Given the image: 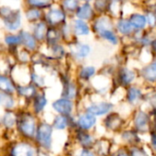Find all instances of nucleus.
Returning a JSON list of instances; mask_svg holds the SVG:
<instances>
[{
  "label": "nucleus",
  "instance_id": "13",
  "mask_svg": "<svg viewBox=\"0 0 156 156\" xmlns=\"http://www.w3.org/2000/svg\"><path fill=\"white\" fill-rule=\"evenodd\" d=\"M141 75L148 82H156V60L142 69Z\"/></svg>",
  "mask_w": 156,
  "mask_h": 156
},
{
  "label": "nucleus",
  "instance_id": "35",
  "mask_svg": "<svg viewBox=\"0 0 156 156\" xmlns=\"http://www.w3.org/2000/svg\"><path fill=\"white\" fill-rule=\"evenodd\" d=\"M129 155L130 156H149L143 148H140L136 146L131 147V149L129 150Z\"/></svg>",
  "mask_w": 156,
  "mask_h": 156
},
{
  "label": "nucleus",
  "instance_id": "20",
  "mask_svg": "<svg viewBox=\"0 0 156 156\" xmlns=\"http://www.w3.org/2000/svg\"><path fill=\"white\" fill-rule=\"evenodd\" d=\"M69 124V118L67 116H63V115H58L57 117H55L53 123H52V127L56 129H64Z\"/></svg>",
  "mask_w": 156,
  "mask_h": 156
},
{
  "label": "nucleus",
  "instance_id": "42",
  "mask_svg": "<svg viewBox=\"0 0 156 156\" xmlns=\"http://www.w3.org/2000/svg\"><path fill=\"white\" fill-rule=\"evenodd\" d=\"M112 156H130V155H129V152H127L125 150L120 149L115 154H113Z\"/></svg>",
  "mask_w": 156,
  "mask_h": 156
},
{
  "label": "nucleus",
  "instance_id": "12",
  "mask_svg": "<svg viewBox=\"0 0 156 156\" xmlns=\"http://www.w3.org/2000/svg\"><path fill=\"white\" fill-rule=\"evenodd\" d=\"M0 91L6 94H13L15 91H17V87L9 77L0 74Z\"/></svg>",
  "mask_w": 156,
  "mask_h": 156
},
{
  "label": "nucleus",
  "instance_id": "32",
  "mask_svg": "<svg viewBox=\"0 0 156 156\" xmlns=\"http://www.w3.org/2000/svg\"><path fill=\"white\" fill-rule=\"evenodd\" d=\"M100 35H101L102 38H104L107 41H108L112 44H117L118 43V38H117V36L111 30H105V31L101 32Z\"/></svg>",
  "mask_w": 156,
  "mask_h": 156
},
{
  "label": "nucleus",
  "instance_id": "36",
  "mask_svg": "<svg viewBox=\"0 0 156 156\" xmlns=\"http://www.w3.org/2000/svg\"><path fill=\"white\" fill-rule=\"evenodd\" d=\"M6 43L9 44V46H15L18 45L21 42V38L20 36H15V35H9L5 39Z\"/></svg>",
  "mask_w": 156,
  "mask_h": 156
},
{
  "label": "nucleus",
  "instance_id": "40",
  "mask_svg": "<svg viewBox=\"0 0 156 156\" xmlns=\"http://www.w3.org/2000/svg\"><path fill=\"white\" fill-rule=\"evenodd\" d=\"M52 50H53V53H54V55H55V56H57V57H61V56L63 54V50H62V47H60V46L54 45V46H53V48H52Z\"/></svg>",
  "mask_w": 156,
  "mask_h": 156
},
{
  "label": "nucleus",
  "instance_id": "38",
  "mask_svg": "<svg viewBox=\"0 0 156 156\" xmlns=\"http://www.w3.org/2000/svg\"><path fill=\"white\" fill-rule=\"evenodd\" d=\"M26 17L28 18L29 20H36L41 17V13L37 9H30L27 12Z\"/></svg>",
  "mask_w": 156,
  "mask_h": 156
},
{
  "label": "nucleus",
  "instance_id": "14",
  "mask_svg": "<svg viewBox=\"0 0 156 156\" xmlns=\"http://www.w3.org/2000/svg\"><path fill=\"white\" fill-rule=\"evenodd\" d=\"M64 18H65V16H64L63 12L60 9H51L47 15L48 21L52 25L61 23L62 21L64 20Z\"/></svg>",
  "mask_w": 156,
  "mask_h": 156
},
{
  "label": "nucleus",
  "instance_id": "29",
  "mask_svg": "<svg viewBox=\"0 0 156 156\" xmlns=\"http://www.w3.org/2000/svg\"><path fill=\"white\" fill-rule=\"evenodd\" d=\"M111 27V24L108 19H100L97 23H96V30L99 32V34L105 30H110L109 28Z\"/></svg>",
  "mask_w": 156,
  "mask_h": 156
},
{
  "label": "nucleus",
  "instance_id": "23",
  "mask_svg": "<svg viewBox=\"0 0 156 156\" xmlns=\"http://www.w3.org/2000/svg\"><path fill=\"white\" fill-rule=\"evenodd\" d=\"M74 31L77 35H87L89 33V29L82 20H78L74 22Z\"/></svg>",
  "mask_w": 156,
  "mask_h": 156
},
{
  "label": "nucleus",
  "instance_id": "22",
  "mask_svg": "<svg viewBox=\"0 0 156 156\" xmlns=\"http://www.w3.org/2000/svg\"><path fill=\"white\" fill-rule=\"evenodd\" d=\"M110 144L107 140H102L96 143V151L100 156H108L109 153Z\"/></svg>",
  "mask_w": 156,
  "mask_h": 156
},
{
  "label": "nucleus",
  "instance_id": "28",
  "mask_svg": "<svg viewBox=\"0 0 156 156\" xmlns=\"http://www.w3.org/2000/svg\"><path fill=\"white\" fill-rule=\"evenodd\" d=\"M90 52V47L87 44H80L76 46L74 54L78 59H83L86 58Z\"/></svg>",
  "mask_w": 156,
  "mask_h": 156
},
{
  "label": "nucleus",
  "instance_id": "30",
  "mask_svg": "<svg viewBox=\"0 0 156 156\" xmlns=\"http://www.w3.org/2000/svg\"><path fill=\"white\" fill-rule=\"evenodd\" d=\"M118 30L122 34H129L132 31L133 26L131 25L130 21L128 20H120L118 23Z\"/></svg>",
  "mask_w": 156,
  "mask_h": 156
},
{
  "label": "nucleus",
  "instance_id": "33",
  "mask_svg": "<svg viewBox=\"0 0 156 156\" xmlns=\"http://www.w3.org/2000/svg\"><path fill=\"white\" fill-rule=\"evenodd\" d=\"M28 2L30 6L37 8H44L51 4V0H28Z\"/></svg>",
  "mask_w": 156,
  "mask_h": 156
},
{
  "label": "nucleus",
  "instance_id": "43",
  "mask_svg": "<svg viewBox=\"0 0 156 156\" xmlns=\"http://www.w3.org/2000/svg\"><path fill=\"white\" fill-rule=\"evenodd\" d=\"M148 22L151 25V24H153L154 22H155V17H153L152 15H149L148 16Z\"/></svg>",
  "mask_w": 156,
  "mask_h": 156
},
{
  "label": "nucleus",
  "instance_id": "11",
  "mask_svg": "<svg viewBox=\"0 0 156 156\" xmlns=\"http://www.w3.org/2000/svg\"><path fill=\"white\" fill-rule=\"evenodd\" d=\"M76 139L84 149H90L94 145V140L92 136L89 133H87L86 130L83 129L78 130L76 133Z\"/></svg>",
  "mask_w": 156,
  "mask_h": 156
},
{
  "label": "nucleus",
  "instance_id": "45",
  "mask_svg": "<svg viewBox=\"0 0 156 156\" xmlns=\"http://www.w3.org/2000/svg\"><path fill=\"white\" fill-rule=\"evenodd\" d=\"M1 101H2V97H1V94H0V103H1Z\"/></svg>",
  "mask_w": 156,
  "mask_h": 156
},
{
  "label": "nucleus",
  "instance_id": "34",
  "mask_svg": "<svg viewBox=\"0 0 156 156\" xmlns=\"http://www.w3.org/2000/svg\"><path fill=\"white\" fill-rule=\"evenodd\" d=\"M59 38H60V34L56 30L51 29V30H48V32H47V40H48V41L50 43L54 44L56 41H58Z\"/></svg>",
  "mask_w": 156,
  "mask_h": 156
},
{
  "label": "nucleus",
  "instance_id": "37",
  "mask_svg": "<svg viewBox=\"0 0 156 156\" xmlns=\"http://www.w3.org/2000/svg\"><path fill=\"white\" fill-rule=\"evenodd\" d=\"M62 5L67 10L73 11L77 8L78 2H77V0H63Z\"/></svg>",
  "mask_w": 156,
  "mask_h": 156
},
{
  "label": "nucleus",
  "instance_id": "41",
  "mask_svg": "<svg viewBox=\"0 0 156 156\" xmlns=\"http://www.w3.org/2000/svg\"><path fill=\"white\" fill-rule=\"evenodd\" d=\"M79 156H95V154L89 149H83Z\"/></svg>",
  "mask_w": 156,
  "mask_h": 156
},
{
  "label": "nucleus",
  "instance_id": "26",
  "mask_svg": "<svg viewBox=\"0 0 156 156\" xmlns=\"http://www.w3.org/2000/svg\"><path fill=\"white\" fill-rule=\"evenodd\" d=\"M17 119L18 117L12 111H8L3 117V124L7 128H12L15 124H17Z\"/></svg>",
  "mask_w": 156,
  "mask_h": 156
},
{
  "label": "nucleus",
  "instance_id": "15",
  "mask_svg": "<svg viewBox=\"0 0 156 156\" xmlns=\"http://www.w3.org/2000/svg\"><path fill=\"white\" fill-rule=\"evenodd\" d=\"M17 92L19 93L20 96L27 98H35L37 95V90L36 87L32 85H29V86H20L17 87Z\"/></svg>",
  "mask_w": 156,
  "mask_h": 156
},
{
  "label": "nucleus",
  "instance_id": "31",
  "mask_svg": "<svg viewBox=\"0 0 156 156\" xmlns=\"http://www.w3.org/2000/svg\"><path fill=\"white\" fill-rule=\"evenodd\" d=\"M46 34V25L43 22L39 23L34 30V37L39 41H41L45 38Z\"/></svg>",
  "mask_w": 156,
  "mask_h": 156
},
{
  "label": "nucleus",
  "instance_id": "24",
  "mask_svg": "<svg viewBox=\"0 0 156 156\" xmlns=\"http://www.w3.org/2000/svg\"><path fill=\"white\" fill-rule=\"evenodd\" d=\"M130 23L133 26V28L142 29V28H144V26L146 24V18L142 15L134 14L130 18Z\"/></svg>",
  "mask_w": 156,
  "mask_h": 156
},
{
  "label": "nucleus",
  "instance_id": "44",
  "mask_svg": "<svg viewBox=\"0 0 156 156\" xmlns=\"http://www.w3.org/2000/svg\"><path fill=\"white\" fill-rule=\"evenodd\" d=\"M152 49H153V51H154L155 53H156V40L152 41Z\"/></svg>",
  "mask_w": 156,
  "mask_h": 156
},
{
  "label": "nucleus",
  "instance_id": "19",
  "mask_svg": "<svg viewBox=\"0 0 156 156\" xmlns=\"http://www.w3.org/2000/svg\"><path fill=\"white\" fill-rule=\"evenodd\" d=\"M20 38H21V42L30 50H34L36 48V40L35 38L30 35L28 32H24L22 31L20 33Z\"/></svg>",
  "mask_w": 156,
  "mask_h": 156
},
{
  "label": "nucleus",
  "instance_id": "6",
  "mask_svg": "<svg viewBox=\"0 0 156 156\" xmlns=\"http://www.w3.org/2000/svg\"><path fill=\"white\" fill-rule=\"evenodd\" d=\"M52 108L55 111H57L59 113V115H63V116L69 117L73 112V104L71 99L62 98H60V99H57L56 101H54L52 103Z\"/></svg>",
  "mask_w": 156,
  "mask_h": 156
},
{
  "label": "nucleus",
  "instance_id": "10",
  "mask_svg": "<svg viewBox=\"0 0 156 156\" xmlns=\"http://www.w3.org/2000/svg\"><path fill=\"white\" fill-rule=\"evenodd\" d=\"M135 77V73L128 68H123L119 72V82L121 86L126 87L130 85L134 81Z\"/></svg>",
  "mask_w": 156,
  "mask_h": 156
},
{
  "label": "nucleus",
  "instance_id": "17",
  "mask_svg": "<svg viewBox=\"0 0 156 156\" xmlns=\"http://www.w3.org/2000/svg\"><path fill=\"white\" fill-rule=\"evenodd\" d=\"M33 109L35 113H41L47 105V99L44 94H37L33 98Z\"/></svg>",
  "mask_w": 156,
  "mask_h": 156
},
{
  "label": "nucleus",
  "instance_id": "4",
  "mask_svg": "<svg viewBox=\"0 0 156 156\" xmlns=\"http://www.w3.org/2000/svg\"><path fill=\"white\" fill-rule=\"evenodd\" d=\"M12 156H39L38 150L30 142L20 141L11 149Z\"/></svg>",
  "mask_w": 156,
  "mask_h": 156
},
{
  "label": "nucleus",
  "instance_id": "21",
  "mask_svg": "<svg viewBox=\"0 0 156 156\" xmlns=\"http://www.w3.org/2000/svg\"><path fill=\"white\" fill-rule=\"evenodd\" d=\"M122 140H125L127 143H129V144H137L140 142V139L138 137V134L136 131H133V130H127V131H124L122 133Z\"/></svg>",
  "mask_w": 156,
  "mask_h": 156
},
{
  "label": "nucleus",
  "instance_id": "7",
  "mask_svg": "<svg viewBox=\"0 0 156 156\" xmlns=\"http://www.w3.org/2000/svg\"><path fill=\"white\" fill-rule=\"evenodd\" d=\"M113 107H114L113 104L109 102H99V103H96V104L89 106L87 108V112L94 115L95 117L103 116L111 112V110L113 109Z\"/></svg>",
  "mask_w": 156,
  "mask_h": 156
},
{
  "label": "nucleus",
  "instance_id": "8",
  "mask_svg": "<svg viewBox=\"0 0 156 156\" xmlns=\"http://www.w3.org/2000/svg\"><path fill=\"white\" fill-rule=\"evenodd\" d=\"M76 123L80 129L88 130V129H91L96 125L97 119L94 115H92L88 112H86V113L79 115V117L77 118Z\"/></svg>",
  "mask_w": 156,
  "mask_h": 156
},
{
  "label": "nucleus",
  "instance_id": "27",
  "mask_svg": "<svg viewBox=\"0 0 156 156\" xmlns=\"http://www.w3.org/2000/svg\"><path fill=\"white\" fill-rule=\"evenodd\" d=\"M95 73L96 69L94 68V66H85L80 70L79 76L83 80H89L90 78H92L95 75Z\"/></svg>",
  "mask_w": 156,
  "mask_h": 156
},
{
  "label": "nucleus",
  "instance_id": "16",
  "mask_svg": "<svg viewBox=\"0 0 156 156\" xmlns=\"http://www.w3.org/2000/svg\"><path fill=\"white\" fill-rule=\"evenodd\" d=\"M141 98H142V93H141L140 89H139L138 87H132L128 89L127 99H128L129 103H130L131 105L137 104L140 100Z\"/></svg>",
  "mask_w": 156,
  "mask_h": 156
},
{
  "label": "nucleus",
  "instance_id": "2",
  "mask_svg": "<svg viewBox=\"0 0 156 156\" xmlns=\"http://www.w3.org/2000/svg\"><path fill=\"white\" fill-rule=\"evenodd\" d=\"M52 125L41 122L37 129L36 140L37 143L44 150H50L52 143Z\"/></svg>",
  "mask_w": 156,
  "mask_h": 156
},
{
  "label": "nucleus",
  "instance_id": "3",
  "mask_svg": "<svg viewBox=\"0 0 156 156\" xmlns=\"http://www.w3.org/2000/svg\"><path fill=\"white\" fill-rule=\"evenodd\" d=\"M0 16L4 20L8 29L15 30L20 27V13L19 11H13L9 8H1L0 9Z\"/></svg>",
  "mask_w": 156,
  "mask_h": 156
},
{
  "label": "nucleus",
  "instance_id": "39",
  "mask_svg": "<svg viewBox=\"0 0 156 156\" xmlns=\"http://www.w3.org/2000/svg\"><path fill=\"white\" fill-rule=\"evenodd\" d=\"M31 80H32L33 83H34L36 86H38V87H42V86H44V84H45L43 78H42L41 75L37 74V73H32V74H31Z\"/></svg>",
  "mask_w": 156,
  "mask_h": 156
},
{
  "label": "nucleus",
  "instance_id": "25",
  "mask_svg": "<svg viewBox=\"0 0 156 156\" xmlns=\"http://www.w3.org/2000/svg\"><path fill=\"white\" fill-rule=\"evenodd\" d=\"M92 14H93V11H92L90 5L85 4L84 6H82L79 9V10H78L77 17L81 20H87V19H90L92 17Z\"/></svg>",
  "mask_w": 156,
  "mask_h": 156
},
{
  "label": "nucleus",
  "instance_id": "1",
  "mask_svg": "<svg viewBox=\"0 0 156 156\" xmlns=\"http://www.w3.org/2000/svg\"><path fill=\"white\" fill-rule=\"evenodd\" d=\"M18 129L25 138L32 139L36 136L37 125L35 118L30 113H22L17 119Z\"/></svg>",
  "mask_w": 156,
  "mask_h": 156
},
{
  "label": "nucleus",
  "instance_id": "18",
  "mask_svg": "<svg viewBox=\"0 0 156 156\" xmlns=\"http://www.w3.org/2000/svg\"><path fill=\"white\" fill-rule=\"evenodd\" d=\"M77 93V89L76 87L74 86V84L71 83L70 81H66L63 84V91H62V97L64 98H68V99H72L74 98Z\"/></svg>",
  "mask_w": 156,
  "mask_h": 156
},
{
  "label": "nucleus",
  "instance_id": "5",
  "mask_svg": "<svg viewBox=\"0 0 156 156\" xmlns=\"http://www.w3.org/2000/svg\"><path fill=\"white\" fill-rule=\"evenodd\" d=\"M134 126L137 131L140 133H146L151 128L150 117L144 111H138L134 116Z\"/></svg>",
  "mask_w": 156,
  "mask_h": 156
},
{
  "label": "nucleus",
  "instance_id": "9",
  "mask_svg": "<svg viewBox=\"0 0 156 156\" xmlns=\"http://www.w3.org/2000/svg\"><path fill=\"white\" fill-rule=\"evenodd\" d=\"M122 123H123L122 119L117 113H111V114H109L107 117V119H105V126L108 129L113 130V131L118 130L122 126Z\"/></svg>",
  "mask_w": 156,
  "mask_h": 156
}]
</instances>
